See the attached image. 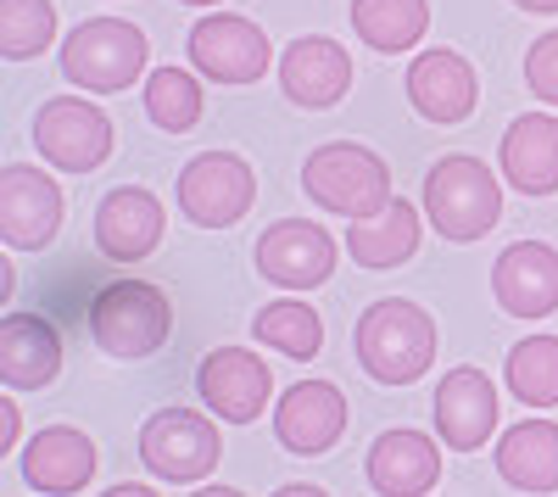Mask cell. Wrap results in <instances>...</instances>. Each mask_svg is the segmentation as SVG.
I'll use <instances>...</instances> for the list:
<instances>
[{
  "label": "cell",
  "instance_id": "cell-15",
  "mask_svg": "<svg viewBox=\"0 0 558 497\" xmlns=\"http://www.w3.org/2000/svg\"><path fill=\"white\" fill-rule=\"evenodd\" d=\"M497 431V386L486 369L463 364L447 369V380L436 386V436L452 453H481Z\"/></svg>",
  "mask_w": 558,
  "mask_h": 497
},
{
  "label": "cell",
  "instance_id": "cell-12",
  "mask_svg": "<svg viewBox=\"0 0 558 497\" xmlns=\"http://www.w3.org/2000/svg\"><path fill=\"white\" fill-rule=\"evenodd\" d=\"M196 391L207 402V414H218L223 425H252V420L268 414L274 375H268V364L252 347H218V352L202 357Z\"/></svg>",
  "mask_w": 558,
  "mask_h": 497
},
{
  "label": "cell",
  "instance_id": "cell-13",
  "mask_svg": "<svg viewBox=\"0 0 558 497\" xmlns=\"http://www.w3.org/2000/svg\"><path fill=\"white\" fill-rule=\"evenodd\" d=\"M279 89L307 112H330L352 89V57L330 34H302L279 51Z\"/></svg>",
  "mask_w": 558,
  "mask_h": 497
},
{
  "label": "cell",
  "instance_id": "cell-23",
  "mask_svg": "<svg viewBox=\"0 0 558 497\" xmlns=\"http://www.w3.org/2000/svg\"><path fill=\"white\" fill-rule=\"evenodd\" d=\"M418 235H425V218H418V207L402 202V196H391L386 213L352 218L341 246L352 252L357 268H397V263H408V257L418 252Z\"/></svg>",
  "mask_w": 558,
  "mask_h": 497
},
{
  "label": "cell",
  "instance_id": "cell-27",
  "mask_svg": "<svg viewBox=\"0 0 558 497\" xmlns=\"http://www.w3.org/2000/svg\"><path fill=\"white\" fill-rule=\"evenodd\" d=\"M252 336L263 347H274V352H286V357H318L324 352V319L307 302H296V296L268 302L252 319Z\"/></svg>",
  "mask_w": 558,
  "mask_h": 497
},
{
  "label": "cell",
  "instance_id": "cell-32",
  "mask_svg": "<svg viewBox=\"0 0 558 497\" xmlns=\"http://www.w3.org/2000/svg\"><path fill=\"white\" fill-rule=\"evenodd\" d=\"M514 7H525V12H542V17H553V12H558V0H514Z\"/></svg>",
  "mask_w": 558,
  "mask_h": 497
},
{
  "label": "cell",
  "instance_id": "cell-31",
  "mask_svg": "<svg viewBox=\"0 0 558 497\" xmlns=\"http://www.w3.org/2000/svg\"><path fill=\"white\" fill-rule=\"evenodd\" d=\"M12 447H17V402L0 397V459H7Z\"/></svg>",
  "mask_w": 558,
  "mask_h": 497
},
{
  "label": "cell",
  "instance_id": "cell-19",
  "mask_svg": "<svg viewBox=\"0 0 558 497\" xmlns=\"http://www.w3.org/2000/svg\"><path fill=\"white\" fill-rule=\"evenodd\" d=\"M96 464H101V453L78 425H51L23 447V486L45 492V497H68L96 481Z\"/></svg>",
  "mask_w": 558,
  "mask_h": 497
},
{
  "label": "cell",
  "instance_id": "cell-17",
  "mask_svg": "<svg viewBox=\"0 0 558 497\" xmlns=\"http://www.w3.org/2000/svg\"><path fill=\"white\" fill-rule=\"evenodd\" d=\"M162 230H168V213H162V202L146 185H118L96 207V246L112 263L151 257L162 246Z\"/></svg>",
  "mask_w": 558,
  "mask_h": 497
},
{
  "label": "cell",
  "instance_id": "cell-2",
  "mask_svg": "<svg viewBox=\"0 0 558 497\" xmlns=\"http://www.w3.org/2000/svg\"><path fill=\"white\" fill-rule=\"evenodd\" d=\"M302 191L324 213H341L347 223L375 218L391 207V168H386V157H375L357 141H330L302 162Z\"/></svg>",
  "mask_w": 558,
  "mask_h": 497
},
{
  "label": "cell",
  "instance_id": "cell-21",
  "mask_svg": "<svg viewBox=\"0 0 558 497\" xmlns=\"http://www.w3.org/2000/svg\"><path fill=\"white\" fill-rule=\"evenodd\" d=\"M497 162L520 196H553L558 191V118L553 112L514 118L497 146Z\"/></svg>",
  "mask_w": 558,
  "mask_h": 497
},
{
  "label": "cell",
  "instance_id": "cell-22",
  "mask_svg": "<svg viewBox=\"0 0 558 497\" xmlns=\"http://www.w3.org/2000/svg\"><path fill=\"white\" fill-rule=\"evenodd\" d=\"M441 481V447L425 431H386L368 447V486L386 497H425Z\"/></svg>",
  "mask_w": 558,
  "mask_h": 497
},
{
  "label": "cell",
  "instance_id": "cell-35",
  "mask_svg": "<svg viewBox=\"0 0 558 497\" xmlns=\"http://www.w3.org/2000/svg\"><path fill=\"white\" fill-rule=\"evenodd\" d=\"M184 7H218V0H184Z\"/></svg>",
  "mask_w": 558,
  "mask_h": 497
},
{
  "label": "cell",
  "instance_id": "cell-29",
  "mask_svg": "<svg viewBox=\"0 0 558 497\" xmlns=\"http://www.w3.org/2000/svg\"><path fill=\"white\" fill-rule=\"evenodd\" d=\"M57 34V7L51 0H0V57L28 62L39 57Z\"/></svg>",
  "mask_w": 558,
  "mask_h": 497
},
{
  "label": "cell",
  "instance_id": "cell-20",
  "mask_svg": "<svg viewBox=\"0 0 558 497\" xmlns=\"http://www.w3.org/2000/svg\"><path fill=\"white\" fill-rule=\"evenodd\" d=\"M62 375V336L45 313H7L0 319V380L12 391H39Z\"/></svg>",
  "mask_w": 558,
  "mask_h": 497
},
{
  "label": "cell",
  "instance_id": "cell-14",
  "mask_svg": "<svg viewBox=\"0 0 558 497\" xmlns=\"http://www.w3.org/2000/svg\"><path fill=\"white\" fill-rule=\"evenodd\" d=\"M347 431V397L330 380H302L274 402V441L296 459L330 453Z\"/></svg>",
  "mask_w": 558,
  "mask_h": 497
},
{
  "label": "cell",
  "instance_id": "cell-34",
  "mask_svg": "<svg viewBox=\"0 0 558 497\" xmlns=\"http://www.w3.org/2000/svg\"><path fill=\"white\" fill-rule=\"evenodd\" d=\"M151 486H140V481H123V486H112V497H146Z\"/></svg>",
  "mask_w": 558,
  "mask_h": 497
},
{
  "label": "cell",
  "instance_id": "cell-9",
  "mask_svg": "<svg viewBox=\"0 0 558 497\" xmlns=\"http://www.w3.org/2000/svg\"><path fill=\"white\" fill-rule=\"evenodd\" d=\"M191 68H202L213 84H257L268 73V34L241 17V12H207L202 23H191Z\"/></svg>",
  "mask_w": 558,
  "mask_h": 497
},
{
  "label": "cell",
  "instance_id": "cell-24",
  "mask_svg": "<svg viewBox=\"0 0 558 497\" xmlns=\"http://www.w3.org/2000/svg\"><path fill=\"white\" fill-rule=\"evenodd\" d=\"M497 475L520 492H558V425L525 420L497 436Z\"/></svg>",
  "mask_w": 558,
  "mask_h": 497
},
{
  "label": "cell",
  "instance_id": "cell-30",
  "mask_svg": "<svg viewBox=\"0 0 558 497\" xmlns=\"http://www.w3.org/2000/svg\"><path fill=\"white\" fill-rule=\"evenodd\" d=\"M525 84H531V96L558 107V28H547L531 51H525Z\"/></svg>",
  "mask_w": 558,
  "mask_h": 497
},
{
  "label": "cell",
  "instance_id": "cell-33",
  "mask_svg": "<svg viewBox=\"0 0 558 497\" xmlns=\"http://www.w3.org/2000/svg\"><path fill=\"white\" fill-rule=\"evenodd\" d=\"M12 286H17V275H12V263L0 257V296H12Z\"/></svg>",
  "mask_w": 558,
  "mask_h": 497
},
{
  "label": "cell",
  "instance_id": "cell-26",
  "mask_svg": "<svg viewBox=\"0 0 558 497\" xmlns=\"http://www.w3.org/2000/svg\"><path fill=\"white\" fill-rule=\"evenodd\" d=\"M502 380L531 409H558V336H525L508 352Z\"/></svg>",
  "mask_w": 558,
  "mask_h": 497
},
{
  "label": "cell",
  "instance_id": "cell-11",
  "mask_svg": "<svg viewBox=\"0 0 558 497\" xmlns=\"http://www.w3.org/2000/svg\"><path fill=\"white\" fill-rule=\"evenodd\" d=\"M257 275L279 291H313L336 275V235L313 218H279L257 235Z\"/></svg>",
  "mask_w": 558,
  "mask_h": 497
},
{
  "label": "cell",
  "instance_id": "cell-28",
  "mask_svg": "<svg viewBox=\"0 0 558 497\" xmlns=\"http://www.w3.org/2000/svg\"><path fill=\"white\" fill-rule=\"evenodd\" d=\"M146 112L157 129L168 134H184L202 123V84L184 73V68H157L146 73Z\"/></svg>",
  "mask_w": 558,
  "mask_h": 497
},
{
  "label": "cell",
  "instance_id": "cell-18",
  "mask_svg": "<svg viewBox=\"0 0 558 497\" xmlns=\"http://www.w3.org/2000/svg\"><path fill=\"white\" fill-rule=\"evenodd\" d=\"M408 101H413L418 118H430V123H463L475 112V101H481V78H475V68L463 62L458 51L436 45V51L413 57V68H408Z\"/></svg>",
  "mask_w": 558,
  "mask_h": 497
},
{
  "label": "cell",
  "instance_id": "cell-6",
  "mask_svg": "<svg viewBox=\"0 0 558 497\" xmlns=\"http://www.w3.org/2000/svg\"><path fill=\"white\" fill-rule=\"evenodd\" d=\"M223 459V436L196 409H157L140 425V464L162 486H202Z\"/></svg>",
  "mask_w": 558,
  "mask_h": 497
},
{
  "label": "cell",
  "instance_id": "cell-16",
  "mask_svg": "<svg viewBox=\"0 0 558 497\" xmlns=\"http://www.w3.org/2000/svg\"><path fill=\"white\" fill-rule=\"evenodd\" d=\"M492 296L514 319H547V313H558V252L547 241L502 246V257L492 268Z\"/></svg>",
  "mask_w": 558,
  "mask_h": 497
},
{
  "label": "cell",
  "instance_id": "cell-5",
  "mask_svg": "<svg viewBox=\"0 0 558 497\" xmlns=\"http://www.w3.org/2000/svg\"><path fill=\"white\" fill-rule=\"evenodd\" d=\"M168 330H173V307L146 280H118L89 302V336L107 357H123V364L151 357L168 341Z\"/></svg>",
  "mask_w": 558,
  "mask_h": 497
},
{
  "label": "cell",
  "instance_id": "cell-8",
  "mask_svg": "<svg viewBox=\"0 0 558 497\" xmlns=\"http://www.w3.org/2000/svg\"><path fill=\"white\" fill-rule=\"evenodd\" d=\"M112 118L96 101H78V96H51L34 118V146L39 157L62 168V173H96L112 157Z\"/></svg>",
  "mask_w": 558,
  "mask_h": 497
},
{
  "label": "cell",
  "instance_id": "cell-4",
  "mask_svg": "<svg viewBox=\"0 0 558 497\" xmlns=\"http://www.w3.org/2000/svg\"><path fill=\"white\" fill-rule=\"evenodd\" d=\"M151 62V39L123 17H89L62 45V73L89 96H118Z\"/></svg>",
  "mask_w": 558,
  "mask_h": 497
},
{
  "label": "cell",
  "instance_id": "cell-7",
  "mask_svg": "<svg viewBox=\"0 0 558 497\" xmlns=\"http://www.w3.org/2000/svg\"><path fill=\"white\" fill-rule=\"evenodd\" d=\"M257 202V173L235 151H202L179 168V213L202 230H229Z\"/></svg>",
  "mask_w": 558,
  "mask_h": 497
},
{
  "label": "cell",
  "instance_id": "cell-3",
  "mask_svg": "<svg viewBox=\"0 0 558 497\" xmlns=\"http://www.w3.org/2000/svg\"><path fill=\"white\" fill-rule=\"evenodd\" d=\"M425 218L447 241H481L502 218V185L481 157H441L425 173Z\"/></svg>",
  "mask_w": 558,
  "mask_h": 497
},
{
  "label": "cell",
  "instance_id": "cell-10",
  "mask_svg": "<svg viewBox=\"0 0 558 497\" xmlns=\"http://www.w3.org/2000/svg\"><path fill=\"white\" fill-rule=\"evenodd\" d=\"M62 230V185L34 162L0 168V241L17 252H45Z\"/></svg>",
  "mask_w": 558,
  "mask_h": 497
},
{
  "label": "cell",
  "instance_id": "cell-1",
  "mask_svg": "<svg viewBox=\"0 0 558 497\" xmlns=\"http://www.w3.org/2000/svg\"><path fill=\"white\" fill-rule=\"evenodd\" d=\"M352 352L380 386H413L436 364V319L408 296H380L357 313Z\"/></svg>",
  "mask_w": 558,
  "mask_h": 497
},
{
  "label": "cell",
  "instance_id": "cell-25",
  "mask_svg": "<svg viewBox=\"0 0 558 497\" xmlns=\"http://www.w3.org/2000/svg\"><path fill=\"white\" fill-rule=\"evenodd\" d=\"M352 28L368 51H413L430 28V0H352Z\"/></svg>",
  "mask_w": 558,
  "mask_h": 497
}]
</instances>
